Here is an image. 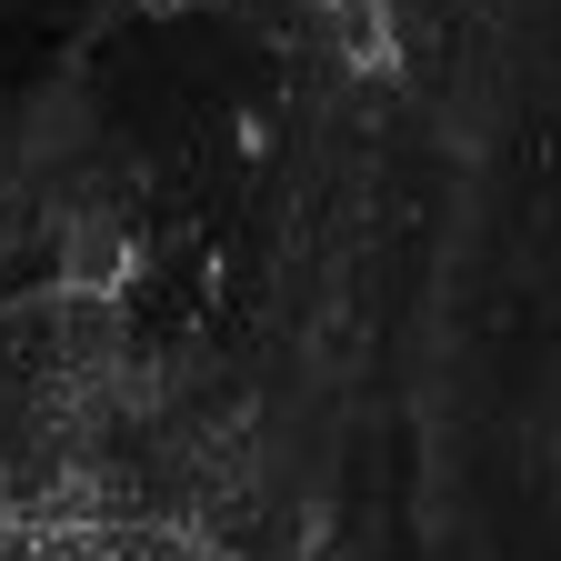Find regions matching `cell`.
I'll return each instance as SVG.
<instances>
[{"instance_id": "obj_2", "label": "cell", "mask_w": 561, "mask_h": 561, "mask_svg": "<svg viewBox=\"0 0 561 561\" xmlns=\"http://www.w3.org/2000/svg\"><path fill=\"white\" fill-rule=\"evenodd\" d=\"M140 21H181V11H201V0H130Z\"/></svg>"}, {"instance_id": "obj_1", "label": "cell", "mask_w": 561, "mask_h": 561, "mask_svg": "<svg viewBox=\"0 0 561 561\" xmlns=\"http://www.w3.org/2000/svg\"><path fill=\"white\" fill-rule=\"evenodd\" d=\"M280 21L301 41H321V60L351 70V81H391L401 70V11L391 0H280Z\"/></svg>"}]
</instances>
